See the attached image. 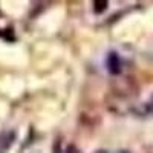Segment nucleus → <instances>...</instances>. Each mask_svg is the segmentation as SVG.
Listing matches in <instances>:
<instances>
[{
    "label": "nucleus",
    "instance_id": "obj_1",
    "mask_svg": "<svg viewBox=\"0 0 153 153\" xmlns=\"http://www.w3.org/2000/svg\"><path fill=\"white\" fill-rule=\"evenodd\" d=\"M107 71L112 75H120L121 74V60L117 52H110L107 57Z\"/></svg>",
    "mask_w": 153,
    "mask_h": 153
},
{
    "label": "nucleus",
    "instance_id": "obj_2",
    "mask_svg": "<svg viewBox=\"0 0 153 153\" xmlns=\"http://www.w3.org/2000/svg\"><path fill=\"white\" fill-rule=\"evenodd\" d=\"M106 6H107V2L106 0H101V2H94V11L95 12H103L104 9H106Z\"/></svg>",
    "mask_w": 153,
    "mask_h": 153
},
{
    "label": "nucleus",
    "instance_id": "obj_3",
    "mask_svg": "<svg viewBox=\"0 0 153 153\" xmlns=\"http://www.w3.org/2000/svg\"><path fill=\"white\" fill-rule=\"evenodd\" d=\"M150 109H152V112H153V98H152V101H150Z\"/></svg>",
    "mask_w": 153,
    "mask_h": 153
},
{
    "label": "nucleus",
    "instance_id": "obj_4",
    "mask_svg": "<svg viewBox=\"0 0 153 153\" xmlns=\"http://www.w3.org/2000/svg\"><path fill=\"white\" fill-rule=\"evenodd\" d=\"M97 153H106V152H103V150H100V152H97Z\"/></svg>",
    "mask_w": 153,
    "mask_h": 153
}]
</instances>
